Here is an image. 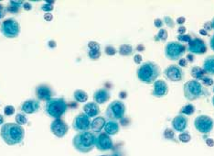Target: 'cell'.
Here are the masks:
<instances>
[{
  "mask_svg": "<svg viewBox=\"0 0 214 156\" xmlns=\"http://www.w3.org/2000/svg\"><path fill=\"white\" fill-rule=\"evenodd\" d=\"M0 134L7 145H16L23 140L25 129L18 124L6 123L2 126Z\"/></svg>",
  "mask_w": 214,
  "mask_h": 156,
  "instance_id": "obj_1",
  "label": "cell"
},
{
  "mask_svg": "<svg viewBox=\"0 0 214 156\" xmlns=\"http://www.w3.org/2000/svg\"><path fill=\"white\" fill-rule=\"evenodd\" d=\"M137 77L145 84H152L160 75V67L152 62H146L137 69Z\"/></svg>",
  "mask_w": 214,
  "mask_h": 156,
  "instance_id": "obj_2",
  "label": "cell"
},
{
  "mask_svg": "<svg viewBox=\"0 0 214 156\" xmlns=\"http://www.w3.org/2000/svg\"><path fill=\"white\" fill-rule=\"evenodd\" d=\"M73 146L77 151L82 153L91 152L95 146L94 134L89 131L79 132L73 138Z\"/></svg>",
  "mask_w": 214,
  "mask_h": 156,
  "instance_id": "obj_3",
  "label": "cell"
},
{
  "mask_svg": "<svg viewBox=\"0 0 214 156\" xmlns=\"http://www.w3.org/2000/svg\"><path fill=\"white\" fill-rule=\"evenodd\" d=\"M67 103L63 98H51L47 101L45 111L48 116L58 119L67 111Z\"/></svg>",
  "mask_w": 214,
  "mask_h": 156,
  "instance_id": "obj_4",
  "label": "cell"
},
{
  "mask_svg": "<svg viewBox=\"0 0 214 156\" xmlns=\"http://www.w3.org/2000/svg\"><path fill=\"white\" fill-rule=\"evenodd\" d=\"M204 92L202 85L198 81L190 80L184 85V97L190 101L196 100L202 97Z\"/></svg>",
  "mask_w": 214,
  "mask_h": 156,
  "instance_id": "obj_5",
  "label": "cell"
},
{
  "mask_svg": "<svg viewBox=\"0 0 214 156\" xmlns=\"http://www.w3.org/2000/svg\"><path fill=\"white\" fill-rule=\"evenodd\" d=\"M186 46L179 41H171L166 45L165 55L168 59L171 61H177L180 60L182 55L186 52Z\"/></svg>",
  "mask_w": 214,
  "mask_h": 156,
  "instance_id": "obj_6",
  "label": "cell"
},
{
  "mask_svg": "<svg viewBox=\"0 0 214 156\" xmlns=\"http://www.w3.org/2000/svg\"><path fill=\"white\" fill-rule=\"evenodd\" d=\"M2 34L6 38L8 39H14L17 38L20 32V26L17 20L8 18L3 21L1 28H0Z\"/></svg>",
  "mask_w": 214,
  "mask_h": 156,
  "instance_id": "obj_7",
  "label": "cell"
},
{
  "mask_svg": "<svg viewBox=\"0 0 214 156\" xmlns=\"http://www.w3.org/2000/svg\"><path fill=\"white\" fill-rule=\"evenodd\" d=\"M125 113V106L120 100H115L107 106L105 115L111 121L121 119Z\"/></svg>",
  "mask_w": 214,
  "mask_h": 156,
  "instance_id": "obj_8",
  "label": "cell"
},
{
  "mask_svg": "<svg viewBox=\"0 0 214 156\" xmlns=\"http://www.w3.org/2000/svg\"><path fill=\"white\" fill-rule=\"evenodd\" d=\"M194 126L196 129L200 133L207 134L210 133L213 128V121L212 118L206 115H201L195 118Z\"/></svg>",
  "mask_w": 214,
  "mask_h": 156,
  "instance_id": "obj_9",
  "label": "cell"
},
{
  "mask_svg": "<svg viewBox=\"0 0 214 156\" xmlns=\"http://www.w3.org/2000/svg\"><path fill=\"white\" fill-rule=\"evenodd\" d=\"M91 121L90 118L86 116L84 113L82 114H79L77 117H75V118L73 119V129L79 131V132H85V131H89V129H91Z\"/></svg>",
  "mask_w": 214,
  "mask_h": 156,
  "instance_id": "obj_10",
  "label": "cell"
},
{
  "mask_svg": "<svg viewBox=\"0 0 214 156\" xmlns=\"http://www.w3.org/2000/svg\"><path fill=\"white\" fill-rule=\"evenodd\" d=\"M95 147L102 152L109 151L113 148V141L108 134L105 132L100 133L97 137H95Z\"/></svg>",
  "mask_w": 214,
  "mask_h": 156,
  "instance_id": "obj_11",
  "label": "cell"
},
{
  "mask_svg": "<svg viewBox=\"0 0 214 156\" xmlns=\"http://www.w3.org/2000/svg\"><path fill=\"white\" fill-rule=\"evenodd\" d=\"M50 129H51V132L58 138H62L64 137L68 130H69V126L67 125V123L62 121L60 118L55 119V121L51 123L50 125Z\"/></svg>",
  "mask_w": 214,
  "mask_h": 156,
  "instance_id": "obj_12",
  "label": "cell"
},
{
  "mask_svg": "<svg viewBox=\"0 0 214 156\" xmlns=\"http://www.w3.org/2000/svg\"><path fill=\"white\" fill-rule=\"evenodd\" d=\"M165 76L171 82H180L183 80V77H184V73L182 69L178 66V65H170L168 66L165 72Z\"/></svg>",
  "mask_w": 214,
  "mask_h": 156,
  "instance_id": "obj_13",
  "label": "cell"
},
{
  "mask_svg": "<svg viewBox=\"0 0 214 156\" xmlns=\"http://www.w3.org/2000/svg\"><path fill=\"white\" fill-rule=\"evenodd\" d=\"M187 49L191 53L203 54L207 52V46L204 41L199 38H194V39H191V41L188 42Z\"/></svg>",
  "mask_w": 214,
  "mask_h": 156,
  "instance_id": "obj_14",
  "label": "cell"
},
{
  "mask_svg": "<svg viewBox=\"0 0 214 156\" xmlns=\"http://www.w3.org/2000/svg\"><path fill=\"white\" fill-rule=\"evenodd\" d=\"M168 87L167 83L163 80H157L154 83L153 95L156 98H163L168 94Z\"/></svg>",
  "mask_w": 214,
  "mask_h": 156,
  "instance_id": "obj_15",
  "label": "cell"
},
{
  "mask_svg": "<svg viewBox=\"0 0 214 156\" xmlns=\"http://www.w3.org/2000/svg\"><path fill=\"white\" fill-rule=\"evenodd\" d=\"M36 95L40 100L49 101V99H51L52 95H53V92L49 87H48L46 85H41L36 88Z\"/></svg>",
  "mask_w": 214,
  "mask_h": 156,
  "instance_id": "obj_16",
  "label": "cell"
},
{
  "mask_svg": "<svg viewBox=\"0 0 214 156\" xmlns=\"http://www.w3.org/2000/svg\"><path fill=\"white\" fill-rule=\"evenodd\" d=\"M172 127L176 131H184L188 127V119L183 115L176 116L172 121Z\"/></svg>",
  "mask_w": 214,
  "mask_h": 156,
  "instance_id": "obj_17",
  "label": "cell"
},
{
  "mask_svg": "<svg viewBox=\"0 0 214 156\" xmlns=\"http://www.w3.org/2000/svg\"><path fill=\"white\" fill-rule=\"evenodd\" d=\"M40 109V103L36 100H27L21 106V110L26 114H33Z\"/></svg>",
  "mask_w": 214,
  "mask_h": 156,
  "instance_id": "obj_18",
  "label": "cell"
},
{
  "mask_svg": "<svg viewBox=\"0 0 214 156\" xmlns=\"http://www.w3.org/2000/svg\"><path fill=\"white\" fill-rule=\"evenodd\" d=\"M83 112L86 116H88L89 118L92 117H96L97 115H99L100 113V109L98 104H96L95 102H90L84 105L83 106Z\"/></svg>",
  "mask_w": 214,
  "mask_h": 156,
  "instance_id": "obj_19",
  "label": "cell"
},
{
  "mask_svg": "<svg viewBox=\"0 0 214 156\" xmlns=\"http://www.w3.org/2000/svg\"><path fill=\"white\" fill-rule=\"evenodd\" d=\"M93 99L96 104H104L110 99V94L105 89H99L94 93Z\"/></svg>",
  "mask_w": 214,
  "mask_h": 156,
  "instance_id": "obj_20",
  "label": "cell"
},
{
  "mask_svg": "<svg viewBox=\"0 0 214 156\" xmlns=\"http://www.w3.org/2000/svg\"><path fill=\"white\" fill-rule=\"evenodd\" d=\"M105 123H106V121L104 117H97L92 121L91 129L93 132H100V131L104 128Z\"/></svg>",
  "mask_w": 214,
  "mask_h": 156,
  "instance_id": "obj_21",
  "label": "cell"
},
{
  "mask_svg": "<svg viewBox=\"0 0 214 156\" xmlns=\"http://www.w3.org/2000/svg\"><path fill=\"white\" fill-rule=\"evenodd\" d=\"M120 129L119 124L115 121H109L105 123L104 126V131L105 133L110 135H115L116 133H118V131Z\"/></svg>",
  "mask_w": 214,
  "mask_h": 156,
  "instance_id": "obj_22",
  "label": "cell"
},
{
  "mask_svg": "<svg viewBox=\"0 0 214 156\" xmlns=\"http://www.w3.org/2000/svg\"><path fill=\"white\" fill-rule=\"evenodd\" d=\"M203 70L205 73L214 75V55L207 57L203 64Z\"/></svg>",
  "mask_w": 214,
  "mask_h": 156,
  "instance_id": "obj_23",
  "label": "cell"
},
{
  "mask_svg": "<svg viewBox=\"0 0 214 156\" xmlns=\"http://www.w3.org/2000/svg\"><path fill=\"white\" fill-rule=\"evenodd\" d=\"M73 97H74L75 100H76L77 102H80V103L86 102L87 99H88L87 93L82 91V90H76L74 92V94H73Z\"/></svg>",
  "mask_w": 214,
  "mask_h": 156,
  "instance_id": "obj_24",
  "label": "cell"
},
{
  "mask_svg": "<svg viewBox=\"0 0 214 156\" xmlns=\"http://www.w3.org/2000/svg\"><path fill=\"white\" fill-rule=\"evenodd\" d=\"M133 52V48L129 44H123L119 48V53L123 56H129Z\"/></svg>",
  "mask_w": 214,
  "mask_h": 156,
  "instance_id": "obj_25",
  "label": "cell"
},
{
  "mask_svg": "<svg viewBox=\"0 0 214 156\" xmlns=\"http://www.w3.org/2000/svg\"><path fill=\"white\" fill-rule=\"evenodd\" d=\"M204 74H205L204 70L201 69L200 67L195 66L191 69V75L196 79H201L203 77Z\"/></svg>",
  "mask_w": 214,
  "mask_h": 156,
  "instance_id": "obj_26",
  "label": "cell"
},
{
  "mask_svg": "<svg viewBox=\"0 0 214 156\" xmlns=\"http://www.w3.org/2000/svg\"><path fill=\"white\" fill-rule=\"evenodd\" d=\"M194 112H195V107L192 105H187L180 109V113L185 115H192Z\"/></svg>",
  "mask_w": 214,
  "mask_h": 156,
  "instance_id": "obj_27",
  "label": "cell"
},
{
  "mask_svg": "<svg viewBox=\"0 0 214 156\" xmlns=\"http://www.w3.org/2000/svg\"><path fill=\"white\" fill-rule=\"evenodd\" d=\"M16 121H17V124L22 126V125H25V124H27L28 122V119L26 118V116H25L24 114H17L16 116Z\"/></svg>",
  "mask_w": 214,
  "mask_h": 156,
  "instance_id": "obj_28",
  "label": "cell"
},
{
  "mask_svg": "<svg viewBox=\"0 0 214 156\" xmlns=\"http://www.w3.org/2000/svg\"><path fill=\"white\" fill-rule=\"evenodd\" d=\"M157 38L160 40V41H165L167 39H168V31L165 30V29H161L158 33H157Z\"/></svg>",
  "mask_w": 214,
  "mask_h": 156,
  "instance_id": "obj_29",
  "label": "cell"
},
{
  "mask_svg": "<svg viewBox=\"0 0 214 156\" xmlns=\"http://www.w3.org/2000/svg\"><path fill=\"white\" fill-rule=\"evenodd\" d=\"M179 140L181 141V142H184V143H187V142H188V141H190V140H191V137H190V135L188 134V133H181V134H179Z\"/></svg>",
  "mask_w": 214,
  "mask_h": 156,
  "instance_id": "obj_30",
  "label": "cell"
},
{
  "mask_svg": "<svg viewBox=\"0 0 214 156\" xmlns=\"http://www.w3.org/2000/svg\"><path fill=\"white\" fill-rule=\"evenodd\" d=\"M88 55L89 57L92 59V60H98L101 56V52L100 51H93V50H90L89 52H88Z\"/></svg>",
  "mask_w": 214,
  "mask_h": 156,
  "instance_id": "obj_31",
  "label": "cell"
},
{
  "mask_svg": "<svg viewBox=\"0 0 214 156\" xmlns=\"http://www.w3.org/2000/svg\"><path fill=\"white\" fill-rule=\"evenodd\" d=\"M15 112V107L13 106H7L4 109V114L6 116H12Z\"/></svg>",
  "mask_w": 214,
  "mask_h": 156,
  "instance_id": "obj_32",
  "label": "cell"
},
{
  "mask_svg": "<svg viewBox=\"0 0 214 156\" xmlns=\"http://www.w3.org/2000/svg\"><path fill=\"white\" fill-rule=\"evenodd\" d=\"M88 48L93 51H100V45L98 42L95 41H90L88 43Z\"/></svg>",
  "mask_w": 214,
  "mask_h": 156,
  "instance_id": "obj_33",
  "label": "cell"
},
{
  "mask_svg": "<svg viewBox=\"0 0 214 156\" xmlns=\"http://www.w3.org/2000/svg\"><path fill=\"white\" fill-rule=\"evenodd\" d=\"M164 137L168 140H173L174 139V131L170 129H167L164 131Z\"/></svg>",
  "mask_w": 214,
  "mask_h": 156,
  "instance_id": "obj_34",
  "label": "cell"
},
{
  "mask_svg": "<svg viewBox=\"0 0 214 156\" xmlns=\"http://www.w3.org/2000/svg\"><path fill=\"white\" fill-rule=\"evenodd\" d=\"M202 81V84L204 86H207V87H210V86H212L213 85V80L210 77H206V76H203L202 78L200 79Z\"/></svg>",
  "mask_w": 214,
  "mask_h": 156,
  "instance_id": "obj_35",
  "label": "cell"
},
{
  "mask_svg": "<svg viewBox=\"0 0 214 156\" xmlns=\"http://www.w3.org/2000/svg\"><path fill=\"white\" fill-rule=\"evenodd\" d=\"M105 53L109 56H113V55H115L116 53V50L112 46H107L105 48Z\"/></svg>",
  "mask_w": 214,
  "mask_h": 156,
  "instance_id": "obj_36",
  "label": "cell"
},
{
  "mask_svg": "<svg viewBox=\"0 0 214 156\" xmlns=\"http://www.w3.org/2000/svg\"><path fill=\"white\" fill-rule=\"evenodd\" d=\"M178 39L179 41H185V42H190L191 41V37L190 35H179Z\"/></svg>",
  "mask_w": 214,
  "mask_h": 156,
  "instance_id": "obj_37",
  "label": "cell"
},
{
  "mask_svg": "<svg viewBox=\"0 0 214 156\" xmlns=\"http://www.w3.org/2000/svg\"><path fill=\"white\" fill-rule=\"evenodd\" d=\"M41 9L43 10V11H46V12H50V11H52L53 10V6L52 5H49V4H45V5H43L42 7H41Z\"/></svg>",
  "mask_w": 214,
  "mask_h": 156,
  "instance_id": "obj_38",
  "label": "cell"
},
{
  "mask_svg": "<svg viewBox=\"0 0 214 156\" xmlns=\"http://www.w3.org/2000/svg\"><path fill=\"white\" fill-rule=\"evenodd\" d=\"M164 21L166 22V24H167L168 27H170V28H173V27H174V23L172 22V19H171L170 18L165 17V18H164Z\"/></svg>",
  "mask_w": 214,
  "mask_h": 156,
  "instance_id": "obj_39",
  "label": "cell"
},
{
  "mask_svg": "<svg viewBox=\"0 0 214 156\" xmlns=\"http://www.w3.org/2000/svg\"><path fill=\"white\" fill-rule=\"evenodd\" d=\"M134 61H135V64H140L141 62H142V56H141L140 54H135V57H134Z\"/></svg>",
  "mask_w": 214,
  "mask_h": 156,
  "instance_id": "obj_40",
  "label": "cell"
},
{
  "mask_svg": "<svg viewBox=\"0 0 214 156\" xmlns=\"http://www.w3.org/2000/svg\"><path fill=\"white\" fill-rule=\"evenodd\" d=\"M154 25H155L157 28L160 29V28L163 26V21H162L161 19H159V18H157V19H155V21H154Z\"/></svg>",
  "mask_w": 214,
  "mask_h": 156,
  "instance_id": "obj_41",
  "label": "cell"
},
{
  "mask_svg": "<svg viewBox=\"0 0 214 156\" xmlns=\"http://www.w3.org/2000/svg\"><path fill=\"white\" fill-rule=\"evenodd\" d=\"M10 4L12 5V7H21V6H23V2H21V1H11L10 2Z\"/></svg>",
  "mask_w": 214,
  "mask_h": 156,
  "instance_id": "obj_42",
  "label": "cell"
},
{
  "mask_svg": "<svg viewBox=\"0 0 214 156\" xmlns=\"http://www.w3.org/2000/svg\"><path fill=\"white\" fill-rule=\"evenodd\" d=\"M44 19H45L46 21H51V20L53 19V16H52V14H50V13H46V14L44 15Z\"/></svg>",
  "mask_w": 214,
  "mask_h": 156,
  "instance_id": "obj_43",
  "label": "cell"
},
{
  "mask_svg": "<svg viewBox=\"0 0 214 156\" xmlns=\"http://www.w3.org/2000/svg\"><path fill=\"white\" fill-rule=\"evenodd\" d=\"M187 64H187V60H186V59H180L179 61V65H180V66L187 67V66H188Z\"/></svg>",
  "mask_w": 214,
  "mask_h": 156,
  "instance_id": "obj_44",
  "label": "cell"
},
{
  "mask_svg": "<svg viewBox=\"0 0 214 156\" xmlns=\"http://www.w3.org/2000/svg\"><path fill=\"white\" fill-rule=\"evenodd\" d=\"M206 144L209 147H213L214 146V140L212 139H207L206 140Z\"/></svg>",
  "mask_w": 214,
  "mask_h": 156,
  "instance_id": "obj_45",
  "label": "cell"
},
{
  "mask_svg": "<svg viewBox=\"0 0 214 156\" xmlns=\"http://www.w3.org/2000/svg\"><path fill=\"white\" fill-rule=\"evenodd\" d=\"M22 7L25 10H30L31 9V4H29V3H24Z\"/></svg>",
  "mask_w": 214,
  "mask_h": 156,
  "instance_id": "obj_46",
  "label": "cell"
},
{
  "mask_svg": "<svg viewBox=\"0 0 214 156\" xmlns=\"http://www.w3.org/2000/svg\"><path fill=\"white\" fill-rule=\"evenodd\" d=\"M178 32L179 33V35H184V33L186 32V28L183 27V26L179 27V30H178Z\"/></svg>",
  "mask_w": 214,
  "mask_h": 156,
  "instance_id": "obj_47",
  "label": "cell"
},
{
  "mask_svg": "<svg viewBox=\"0 0 214 156\" xmlns=\"http://www.w3.org/2000/svg\"><path fill=\"white\" fill-rule=\"evenodd\" d=\"M210 48L211 50L214 51V35L210 38Z\"/></svg>",
  "mask_w": 214,
  "mask_h": 156,
  "instance_id": "obj_48",
  "label": "cell"
},
{
  "mask_svg": "<svg viewBox=\"0 0 214 156\" xmlns=\"http://www.w3.org/2000/svg\"><path fill=\"white\" fill-rule=\"evenodd\" d=\"M204 30H212V28H211V24L210 23V22H207V23H205V25H204Z\"/></svg>",
  "mask_w": 214,
  "mask_h": 156,
  "instance_id": "obj_49",
  "label": "cell"
},
{
  "mask_svg": "<svg viewBox=\"0 0 214 156\" xmlns=\"http://www.w3.org/2000/svg\"><path fill=\"white\" fill-rule=\"evenodd\" d=\"M177 21H178V23H179V24H180V25H181V24H183V23L186 21V19H185V18H183V17H180V18H179L177 19Z\"/></svg>",
  "mask_w": 214,
  "mask_h": 156,
  "instance_id": "obj_50",
  "label": "cell"
},
{
  "mask_svg": "<svg viewBox=\"0 0 214 156\" xmlns=\"http://www.w3.org/2000/svg\"><path fill=\"white\" fill-rule=\"evenodd\" d=\"M187 57H188V61H190V62H193V61H194V57H193V55L188 54Z\"/></svg>",
  "mask_w": 214,
  "mask_h": 156,
  "instance_id": "obj_51",
  "label": "cell"
},
{
  "mask_svg": "<svg viewBox=\"0 0 214 156\" xmlns=\"http://www.w3.org/2000/svg\"><path fill=\"white\" fill-rule=\"evenodd\" d=\"M4 123V117L2 115H0V125H2Z\"/></svg>",
  "mask_w": 214,
  "mask_h": 156,
  "instance_id": "obj_52",
  "label": "cell"
},
{
  "mask_svg": "<svg viewBox=\"0 0 214 156\" xmlns=\"http://www.w3.org/2000/svg\"><path fill=\"white\" fill-rule=\"evenodd\" d=\"M199 33H200V34H203V35H207V31L204 30H201L199 31Z\"/></svg>",
  "mask_w": 214,
  "mask_h": 156,
  "instance_id": "obj_53",
  "label": "cell"
},
{
  "mask_svg": "<svg viewBox=\"0 0 214 156\" xmlns=\"http://www.w3.org/2000/svg\"><path fill=\"white\" fill-rule=\"evenodd\" d=\"M210 24H211V28H212V29L214 30V18H212V20H211Z\"/></svg>",
  "mask_w": 214,
  "mask_h": 156,
  "instance_id": "obj_54",
  "label": "cell"
},
{
  "mask_svg": "<svg viewBox=\"0 0 214 156\" xmlns=\"http://www.w3.org/2000/svg\"><path fill=\"white\" fill-rule=\"evenodd\" d=\"M4 15H5V14H4V12H2L1 10H0V18H3V17H4Z\"/></svg>",
  "mask_w": 214,
  "mask_h": 156,
  "instance_id": "obj_55",
  "label": "cell"
},
{
  "mask_svg": "<svg viewBox=\"0 0 214 156\" xmlns=\"http://www.w3.org/2000/svg\"><path fill=\"white\" fill-rule=\"evenodd\" d=\"M103 156H107V155H103ZM113 156H119V155L115 153V154H114V155H113Z\"/></svg>",
  "mask_w": 214,
  "mask_h": 156,
  "instance_id": "obj_56",
  "label": "cell"
},
{
  "mask_svg": "<svg viewBox=\"0 0 214 156\" xmlns=\"http://www.w3.org/2000/svg\"><path fill=\"white\" fill-rule=\"evenodd\" d=\"M212 105L214 106V97L212 98Z\"/></svg>",
  "mask_w": 214,
  "mask_h": 156,
  "instance_id": "obj_57",
  "label": "cell"
},
{
  "mask_svg": "<svg viewBox=\"0 0 214 156\" xmlns=\"http://www.w3.org/2000/svg\"><path fill=\"white\" fill-rule=\"evenodd\" d=\"M213 91H214V88H213Z\"/></svg>",
  "mask_w": 214,
  "mask_h": 156,
  "instance_id": "obj_58",
  "label": "cell"
}]
</instances>
